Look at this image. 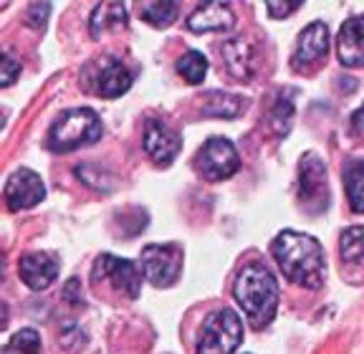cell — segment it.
<instances>
[{
	"instance_id": "obj_24",
	"label": "cell",
	"mask_w": 364,
	"mask_h": 354,
	"mask_svg": "<svg viewBox=\"0 0 364 354\" xmlns=\"http://www.w3.org/2000/svg\"><path fill=\"white\" fill-rule=\"evenodd\" d=\"M291 119H294V102H291L289 97H279L276 99V104H273V109H271L273 129L279 132V134H289Z\"/></svg>"
},
{
	"instance_id": "obj_4",
	"label": "cell",
	"mask_w": 364,
	"mask_h": 354,
	"mask_svg": "<svg viewBox=\"0 0 364 354\" xmlns=\"http://www.w3.org/2000/svg\"><path fill=\"white\" fill-rule=\"evenodd\" d=\"M243 342V321L233 309L213 311L203 324L198 354H233Z\"/></svg>"
},
{
	"instance_id": "obj_5",
	"label": "cell",
	"mask_w": 364,
	"mask_h": 354,
	"mask_svg": "<svg viewBox=\"0 0 364 354\" xmlns=\"http://www.w3.org/2000/svg\"><path fill=\"white\" fill-rule=\"evenodd\" d=\"M299 203L311 213L324 210V208L329 205L326 165H324V160L314 152L301 157V167H299Z\"/></svg>"
},
{
	"instance_id": "obj_15",
	"label": "cell",
	"mask_w": 364,
	"mask_h": 354,
	"mask_svg": "<svg viewBox=\"0 0 364 354\" xmlns=\"http://www.w3.org/2000/svg\"><path fill=\"white\" fill-rule=\"evenodd\" d=\"M235 26V16L225 3H205L188 18V28L195 33L208 31H230Z\"/></svg>"
},
{
	"instance_id": "obj_13",
	"label": "cell",
	"mask_w": 364,
	"mask_h": 354,
	"mask_svg": "<svg viewBox=\"0 0 364 354\" xmlns=\"http://www.w3.org/2000/svg\"><path fill=\"white\" fill-rule=\"evenodd\" d=\"M132 86V74L119 58H102L97 63V94L104 99H114Z\"/></svg>"
},
{
	"instance_id": "obj_19",
	"label": "cell",
	"mask_w": 364,
	"mask_h": 354,
	"mask_svg": "<svg viewBox=\"0 0 364 354\" xmlns=\"http://www.w3.org/2000/svg\"><path fill=\"white\" fill-rule=\"evenodd\" d=\"M349 205L354 213H364V160H352L344 170Z\"/></svg>"
},
{
	"instance_id": "obj_26",
	"label": "cell",
	"mask_w": 364,
	"mask_h": 354,
	"mask_svg": "<svg viewBox=\"0 0 364 354\" xmlns=\"http://www.w3.org/2000/svg\"><path fill=\"white\" fill-rule=\"evenodd\" d=\"M48 13H51V6H48V3H33V6L28 8V26L31 28H43Z\"/></svg>"
},
{
	"instance_id": "obj_1",
	"label": "cell",
	"mask_w": 364,
	"mask_h": 354,
	"mask_svg": "<svg viewBox=\"0 0 364 354\" xmlns=\"http://www.w3.org/2000/svg\"><path fill=\"white\" fill-rule=\"evenodd\" d=\"M273 258L279 261L281 271L289 281L306 289H318L326 279L324 248L316 238L296 230H284L271 243Z\"/></svg>"
},
{
	"instance_id": "obj_21",
	"label": "cell",
	"mask_w": 364,
	"mask_h": 354,
	"mask_svg": "<svg viewBox=\"0 0 364 354\" xmlns=\"http://www.w3.org/2000/svg\"><path fill=\"white\" fill-rule=\"evenodd\" d=\"M177 71L188 84H200L205 79V74H208V58L200 51H188L177 61Z\"/></svg>"
},
{
	"instance_id": "obj_25",
	"label": "cell",
	"mask_w": 364,
	"mask_h": 354,
	"mask_svg": "<svg viewBox=\"0 0 364 354\" xmlns=\"http://www.w3.org/2000/svg\"><path fill=\"white\" fill-rule=\"evenodd\" d=\"M0 69H3V76H0L3 86H11L13 81L18 79V74H21V63H18L13 56H8V53H3V63H0Z\"/></svg>"
},
{
	"instance_id": "obj_8",
	"label": "cell",
	"mask_w": 364,
	"mask_h": 354,
	"mask_svg": "<svg viewBox=\"0 0 364 354\" xmlns=\"http://www.w3.org/2000/svg\"><path fill=\"white\" fill-rule=\"evenodd\" d=\"M91 281L94 284H112L117 291L127 294L129 299L139 296V271L132 261L127 258H117L112 253H104L94 263L91 271Z\"/></svg>"
},
{
	"instance_id": "obj_20",
	"label": "cell",
	"mask_w": 364,
	"mask_h": 354,
	"mask_svg": "<svg viewBox=\"0 0 364 354\" xmlns=\"http://www.w3.org/2000/svg\"><path fill=\"white\" fill-rule=\"evenodd\" d=\"M339 256L347 263L362 266L364 263V225H352L339 238Z\"/></svg>"
},
{
	"instance_id": "obj_27",
	"label": "cell",
	"mask_w": 364,
	"mask_h": 354,
	"mask_svg": "<svg viewBox=\"0 0 364 354\" xmlns=\"http://www.w3.org/2000/svg\"><path fill=\"white\" fill-rule=\"evenodd\" d=\"M268 13H271L273 18H284V16H291L294 11H299V3H266Z\"/></svg>"
},
{
	"instance_id": "obj_16",
	"label": "cell",
	"mask_w": 364,
	"mask_h": 354,
	"mask_svg": "<svg viewBox=\"0 0 364 354\" xmlns=\"http://www.w3.org/2000/svg\"><path fill=\"white\" fill-rule=\"evenodd\" d=\"M223 58H225L228 71L235 79H250L253 76V48L248 41L230 38L223 43Z\"/></svg>"
},
{
	"instance_id": "obj_10",
	"label": "cell",
	"mask_w": 364,
	"mask_h": 354,
	"mask_svg": "<svg viewBox=\"0 0 364 354\" xmlns=\"http://www.w3.org/2000/svg\"><path fill=\"white\" fill-rule=\"evenodd\" d=\"M18 274H21L23 284L33 289V291H43L56 281L58 276V258L48 251H36L23 256L18 263Z\"/></svg>"
},
{
	"instance_id": "obj_2",
	"label": "cell",
	"mask_w": 364,
	"mask_h": 354,
	"mask_svg": "<svg viewBox=\"0 0 364 354\" xmlns=\"http://www.w3.org/2000/svg\"><path fill=\"white\" fill-rule=\"evenodd\" d=\"M233 294L256 326H266L279 309V281L263 263H248L235 279Z\"/></svg>"
},
{
	"instance_id": "obj_11",
	"label": "cell",
	"mask_w": 364,
	"mask_h": 354,
	"mask_svg": "<svg viewBox=\"0 0 364 354\" xmlns=\"http://www.w3.org/2000/svg\"><path fill=\"white\" fill-rule=\"evenodd\" d=\"M142 142H144V152H147L154 162H159V165H170L177 154H180V147H182L180 139L157 119H149L147 124H144Z\"/></svg>"
},
{
	"instance_id": "obj_9",
	"label": "cell",
	"mask_w": 364,
	"mask_h": 354,
	"mask_svg": "<svg viewBox=\"0 0 364 354\" xmlns=\"http://www.w3.org/2000/svg\"><path fill=\"white\" fill-rule=\"evenodd\" d=\"M46 198L43 180L33 170H18L8 177L6 183V203L11 210H26V208L38 205Z\"/></svg>"
},
{
	"instance_id": "obj_7",
	"label": "cell",
	"mask_w": 364,
	"mask_h": 354,
	"mask_svg": "<svg viewBox=\"0 0 364 354\" xmlns=\"http://www.w3.org/2000/svg\"><path fill=\"white\" fill-rule=\"evenodd\" d=\"M198 167L205 180L218 183V180H228V177H233L238 172L240 157L235 152L233 142H228L225 137H210L200 147Z\"/></svg>"
},
{
	"instance_id": "obj_23",
	"label": "cell",
	"mask_w": 364,
	"mask_h": 354,
	"mask_svg": "<svg viewBox=\"0 0 364 354\" xmlns=\"http://www.w3.org/2000/svg\"><path fill=\"white\" fill-rule=\"evenodd\" d=\"M3 354H41V337L33 329H21L6 344Z\"/></svg>"
},
{
	"instance_id": "obj_18",
	"label": "cell",
	"mask_w": 364,
	"mask_h": 354,
	"mask_svg": "<svg viewBox=\"0 0 364 354\" xmlns=\"http://www.w3.org/2000/svg\"><path fill=\"white\" fill-rule=\"evenodd\" d=\"M243 112V99L233 97V94H225V92H210L205 97L203 104V114L208 117H238Z\"/></svg>"
},
{
	"instance_id": "obj_17",
	"label": "cell",
	"mask_w": 364,
	"mask_h": 354,
	"mask_svg": "<svg viewBox=\"0 0 364 354\" xmlns=\"http://www.w3.org/2000/svg\"><path fill=\"white\" fill-rule=\"evenodd\" d=\"M127 26V8L122 3H99L91 13L89 33L94 38L104 33L107 28H124Z\"/></svg>"
},
{
	"instance_id": "obj_12",
	"label": "cell",
	"mask_w": 364,
	"mask_h": 354,
	"mask_svg": "<svg viewBox=\"0 0 364 354\" xmlns=\"http://www.w3.org/2000/svg\"><path fill=\"white\" fill-rule=\"evenodd\" d=\"M336 53L339 61L349 69L364 63V16H352L341 26L336 38Z\"/></svg>"
},
{
	"instance_id": "obj_28",
	"label": "cell",
	"mask_w": 364,
	"mask_h": 354,
	"mask_svg": "<svg viewBox=\"0 0 364 354\" xmlns=\"http://www.w3.org/2000/svg\"><path fill=\"white\" fill-rule=\"evenodd\" d=\"M352 129H354V134H362L364 137V104L352 114Z\"/></svg>"
},
{
	"instance_id": "obj_22",
	"label": "cell",
	"mask_w": 364,
	"mask_h": 354,
	"mask_svg": "<svg viewBox=\"0 0 364 354\" xmlns=\"http://www.w3.org/2000/svg\"><path fill=\"white\" fill-rule=\"evenodd\" d=\"M180 6L172 3V0H159V3H147L142 6V18L149 26H157V28H165L175 21Z\"/></svg>"
},
{
	"instance_id": "obj_14",
	"label": "cell",
	"mask_w": 364,
	"mask_h": 354,
	"mask_svg": "<svg viewBox=\"0 0 364 354\" xmlns=\"http://www.w3.org/2000/svg\"><path fill=\"white\" fill-rule=\"evenodd\" d=\"M329 51V28L326 23L316 21V23L306 26L299 36V43H296L294 51V66H301V63H314L316 58H321Z\"/></svg>"
},
{
	"instance_id": "obj_3",
	"label": "cell",
	"mask_w": 364,
	"mask_h": 354,
	"mask_svg": "<svg viewBox=\"0 0 364 354\" xmlns=\"http://www.w3.org/2000/svg\"><path fill=\"white\" fill-rule=\"evenodd\" d=\"M102 137V122L94 109H68L48 129L51 152H71L81 144H91Z\"/></svg>"
},
{
	"instance_id": "obj_6",
	"label": "cell",
	"mask_w": 364,
	"mask_h": 354,
	"mask_svg": "<svg viewBox=\"0 0 364 354\" xmlns=\"http://www.w3.org/2000/svg\"><path fill=\"white\" fill-rule=\"evenodd\" d=\"M142 274L149 284L154 286H172L180 276L182 269V251L180 246H172V243H152V246L142 248Z\"/></svg>"
}]
</instances>
